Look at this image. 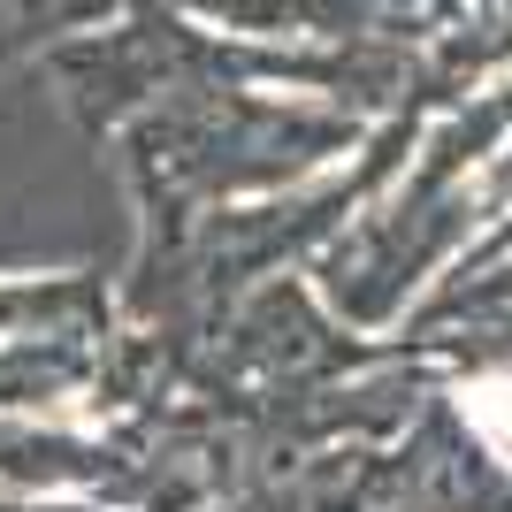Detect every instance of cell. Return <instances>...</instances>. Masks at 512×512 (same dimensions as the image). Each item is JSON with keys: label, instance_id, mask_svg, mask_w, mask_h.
<instances>
[{"label": "cell", "instance_id": "6da1fadb", "mask_svg": "<svg viewBox=\"0 0 512 512\" xmlns=\"http://www.w3.org/2000/svg\"><path fill=\"white\" fill-rule=\"evenodd\" d=\"M459 421H467V436L482 451H490V459H505L512 467V375H467V383H459Z\"/></svg>", "mask_w": 512, "mask_h": 512}]
</instances>
